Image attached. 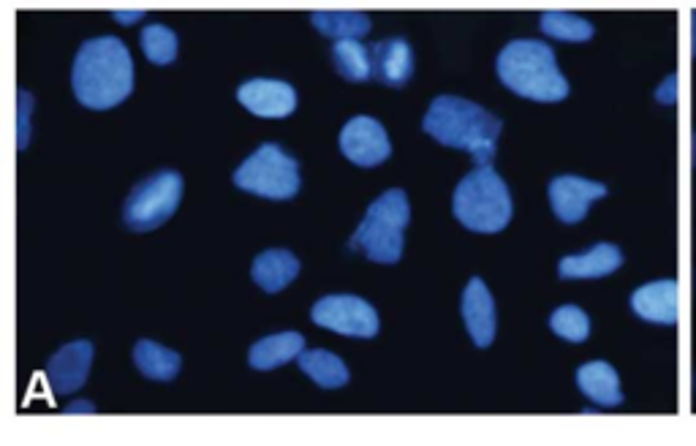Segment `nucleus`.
<instances>
[{
  "label": "nucleus",
  "instance_id": "obj_1",
  "mask_svg": "<svg viewBox=\"0 0 696 446\" xmlns=\"http://www.w3.org/2000/svg\"><path fill=\"white\" fill-rule=\"evenodd\" d=\"M71 88L87 109H112L123 104L134 90V60L126 44L115 36L85 41L71 68Z\"/></svg>",
  "mask_w": 696,
  "mask_h": 446
},
{
  "label": "nucleus",
  "instance_id": "obj_2",
  "mask_svg": "<svg viewBox=\"0 0 696 446\" xmlns=\"http://www.w3.org/2000/svg\"><path fill=\"white\" fill-rule=\"evenodd\" d=\"M422 128L435 142L471 153L476 166H490L498 150L503 123L476 101L457 96H438L427 109Z\"/></svg>",
  "mask_w": 696,
  "mask_h": 446
},
{
  "label": "nucleus",
  "instance_id": "obj_3",
  "mask_svg": "<svg viewBox=\"0 0 696 446\" xmlns=\"http://www.w3.org/2000/svg\"><path fill=\"white\" fill-rule=\"evenodd\" d=\"M498 79L522 98L555 104L569 96V82L558 68L555 52L544 41H509L498 55Z\"/></svg>",
  "mask_w": 696,
  "mask_h": 446
},
{
  "label": "nucleus",
  "instance_id": "obj_4",
  "mask_svg": "<svg viewBox=\"0 0 696 446\" xmlns=\"http://www.w3.org/2000/svg\"><path fill=\"white\" fill-rule=\"evenodd\" d=\"M452 210L465 229L495 234L512 221V196L493 166H476L455 188Z\"/></svg>",
  "mask_w": 696,
  "mask_h": 446
},
{
  "label": "nucleus",
  "instance_id": "obj_5",
  "mask_svg": "<svg viewBox=\"0 0 696 446\" xmlns=\"http://www.w3.org/2000/svg\"><path fill=\"white\" fill-rule=\"evenodd\" d=\"M411 221V204L406 191L392 188L368 207L365 221L359 223L348 251H362L370 262L397 264L403 256V232Z\"/></svg>",
  "mask_w": 696,
  "mask_h": 446
},
{
  "label": "nucleus",
  "instance_id": "obj_6",
  "mask_svg": "<svg viewBox=\"0 0 696 446\" xmlns=\"http://www.w3.org/2000/svg\"><path fill=\"white\" fill-rule=\"evenodd\" d=\"M234 185L248 194L286 202L300 191V164L281 145L267 142L234 172Z\"/></svg>",
  "mask_w": 696,
  "mask_h": 446
},
{
  "label": "nucleus",
  "instance_id": "obj_7",
  "mask_svg": "<svg viewBox=\"0 0 696 446\" xmlns=\"http://www.w3.org/2000/svg\"><path fill=\"white\" fill-rule=\"evenodd\" d=\"M180 199H183V177L172 169H161L131 191L123 221L134 232H153L177 213Z\"/></svg>",
  "mask_w": 696,
  "mask_h": 446
},
{
  "label": "nucleus",
  "instance_id": "obj_8",
  "mask_svg": "<svg viewBox=\"0 0 696 446\" xmlns=\"http://www.w3.org/2000/svg\"><path fill=\"white\" fill-rule=\"evenodd\" d=\"M313 324L324 330L348 335V338H376L378 335V313L368 300L354 297V294H329L321 297L313 311H310Z\"/></svg>",
  "mask_w": 696,
  "mask_h": 446
},
{
  "label": "nucleus",
  "instance_id": "obj_9",
  "mask_svg": "<svg viewBox=\"0 0 696 446\" xmlns=\"http://www.w3.org/2000/svg\"><path fill=\"white\" fill-rule=\"evenodd\" d=\"M340 150L343 156L357 166L384 164L392 153L387 128L368 115L351 117L340 131Z\"/></svg>",
  "mask_w": 696,
  "mask_h": 446
},
{
  "label": "nucleus",
  "instance_id": "obj_10",
  "mask_svg": "<svg viewBox=\"0 0 696 446\" xmlns=\"http://www.w3.org/2000/svg\"><path fill=\"white\" fill-rule=\"evenodd\" d=\"M547 191H550L552 213L563 223H580L588 215L590 204L607 196V185L585 180V177L563 175L555 177Z\"/></svg>",
  "mask_w": 696,
  "mask_h": 446
},
{
  "label": "nucleus",
  "instance_id": "obj_11",
  "mask_svg": "<svg viewBox=\"0 0 696 446\" xmlns=\"http://www.w3.org/2000/svg\"><path fill=\"white\" fill-rule=\"evenodd\" d=\"M90 362H93V343L90 340H74L58 354H52L47 365L49 387L55 395H71L85 387L90 376Z\"/></svg>",
  "mask_w": 696,
  "mask_h": 446
},
{
  "label": "nucleus",
  "instance_id": "obj_12",
  "mask_svg": "<svg viewBox=\"0 0 696 446\" xmlns=\"http://www.w3.org/2000/svg\"><path fill=\"white\" fill-rule=\"evenodd\" d=\"M237 101L256 117H289L297 109V93L281 79H251L240 85Z\"/></svg>",
  "mask_w": 696,
  "mask_h": 446
},
{
  "label": "nucleus",
  "instance_id": "obj_13",
  "mask_svg": "<svg viewBox=\"0 0 696 446\" xmlns=\"http://www.w3.org/2000/svg\"><path fill=\"white\" fill-rule=\"evenodd\" d=\"M631 311L648 324L672 327L680 319V286L675 278L650 281L631 294Z\"/></svg>",
  "mask_w": 696,
  "mask_h": 446
},
{
  "label": "nucleus",
  "instance_id": "obj_14",
  "mask_svg": "<svg viewBox=\"0 0 696 446\" xmlns=\"http://www.w3.org/2000/svg\"><path fill=\"white\" fill-rule=\"evenodd\" d=\"M373 79L389 88H403L414 77V49L406 39H387L370 44Z\"/></svg>",
  "mask_w": 696,
  "mask_h": 446
},
{
  "label": "nucleus",
  "instance_id": "obj_15",
  "mask_svg": "<svg viewBox=\"0 0 696 446\" xmlns=\"http://www.w3.org/2000/svg\"><path fill=\"white\" fill-rule=\"evenodd\" d=\"M463 321L468 332H471V340H474L479 349H487L495 340V300L490 289L484 286L482 278H471L468 286L463 291Z\"/></svg>",
  "mask_w": 696,
  "mask_h": 446
},
{
  "label": "nucleus",
  "instance_id": "obj_16",
  "mask_svg": "<svg viewBox=\"0 0 696 446\" xmlns=\"http://www.w3.org/2000/svg\"><path fill=\"white\" fill-rule=\"evenodd\" d=\"M623 264V251L612 243L593 245L590 251L580 256H563L558 264V275L563 281H593V278H607Z\"/></svg>",
  "mask_w": 696,
  "mask_h": 446
},
{
  "label": "nucleus",
  "instance_id": "obj_17",
  "mask_svg": "<svg viewBox=\"0 0 696 446\" xmlns=\"http://www.w3.org/2000/svg\"><path fill=\"white\" fill-rule=\"evenodd\" d=\"M577 387L582 395L590 398L596 406L615 408L623 403V389H620L618 370L609 362H585L577 370Z\"/></svg>",
  "mask_w": 696,
  "mask_h": 446
},
{
  "label": "nucleus",
  "instance_id": "obj_18",
  "mask_svg": "<svg viewBox=\"0 0 696 446\" xmlns=\"http://www.w3.org/2000/svg\"><path fill=\"white\" fill-rule=\"evenodd\" d=\"M251 275L261 289L275 294V291L286 289L300 275V259L286 248H270L253 259Z\"/></svg>",
  "mask_w": 696,
  "mask_h": 446
},
{
  "label": "nucleus",
  "instance_id": "obj_19",
  "mask_svg": "<svg viewBox=\"0 0 696 446\" xmlns=\"http://www.w3.org/2000/svg\"><path fill=\"white\" fill-rule=\"evenodd\" d=\"M302 351H305V338L300 332H278L256 340L248 351V362L256 370H272L297 359Z\"/></svg>",
  "mask_w": 696,
  "mask_h": 446
},
{
  "label": "nucleus",
  "instance_id": "obj_20",
  "mask_svg": "<svg viewBox=\"0 0 696 446\" xmlns=\"http://www.w3.org/2000/svg\"><path fill=\"white\" fill-rule=\"evenodd\" d=\"M134 365L142 376L155 381H172L180 373L183 359L174 349H166L153 340H139L134 346Z\"/></svg>",
  "mask_w": 696,
  "mask_h": 446
},
{
  "label": "nucleus",
  "instance_id": "obj_21",
  "mask_svg": "<svg viewBox=\"0 0 696 446\" xmlns=\"http://www.w3.org/2000/svg\"><path fill=\"white\" fill-rule=\"evenodd\" d=\"M297 362H300L302 373H305V376H310V379L316 381L319 387L338 389V387H346L348 384L346 362H343L338 354H332V351H327V349L302 351L300 357H297Z\"/></svg>",
  "mask_w": 696,
  "mask_h": 446
},
{
  "label": "nucleus",
  "instance_id": "obj_22",
  "mask_svg": "<svg viewBox=\"0 0 696 446\" xmlns=\"http://www.w3.org/2000/svg\"><path fill=\"white\" fill-rule=\"evenodd\" d=\"M313 25L335 41H359L370 33V17L362 11H313Z\"/></svg>",
  "mask_w": 696,
  "mask_h": 446
},
{
  "label": "nucleus",
  "instance_id": "obj_23",
  "mask_svg": "<svg viewBox=\"0 0 696 446\" xmlns=\"http://www.w3.org/2000/svg\"><path fill=\"white\" fill-rule=\"evenodd\" d=\"M332 63L338 74L348 82H365L373 79V63H370V47L359 41H335L332 47Z\"/></svg>",
  "mask_w": 696,
  "mask_h": 446
},
{
  "label": "nucleus",
  "instance_id": "obj_24",
  "mask_svg": "<svg viewBox=\"0 0 696 446\" xmlns=\"http://www.w3.org/2000/svg\"><path fill=\"white\" fill-rule=\"evenodd\" d=\"M542 30L558 41H588L593 39V25L569 11H544Z\"/></svg>",
  "mask_w": 696,
  "mask_h": 446
},
{
  "label": "nucleus",
  "instance_id": "obj_25",
  "mask_svg": "<svg viewBox=\"0 0 696 446\" xmlns=\"http://www.w3.org/2000/svg\"><path fill=\"white\" fill-rule=\"evenodd\" d=\"M550 327L558 338L569 340V343H585L590 335L588 313L577 308V305H561L550 316Z\"/></svg>",
  "mask_w": 696,
  "mask_h": 446
},
{
  "label": "nucleus",
  "instance_id": "obj_26",
  "mask_svg": "<svg viewBox=\"0 0 696 446\" xmlns=\"http://www.w3.org/2000/svg\"><path fill=\"white\" fill-rule=\"evenodd\" d=\"M142 49H145V58L150 63L166 66L177 58V36H174V30L164 28V25H150L142 30Z\"/></svg>",
  "mask_w": 696,
  "mask_h": 446
},
{
  "label": "nucleus",
  "instance_id": "obj_27",
  "mask_svg": "<svg viewBox=\"0 0 696 446\" xmlns=\"http://www.w3.org/2000/svg\"><path fill=\"white\" fill-rule=\"evenodd\" d=\"M30 107H33V98H30V93H25V90H20V131H17V145L20 147H28L30 142V126H28V117H30Z\"/></svg>",
  "mask_w": 696,
  "mask_h": 446
},
{
  "label": "nucleus",
  "instance_id": "obj_28",
  "mask_svg": "<svg viewBox=\"0 0 696 446\" xmlns=\"http://www.w3.org/2000/svg\"><path fill=\"white\" fill-rule=\"evenodd\" d=\"M677 93H680V79H677V74H669L656 88V101L664 107H672V104H677Z\"/></svg>",
  "mask_w": 696,
  "mask_h": 446
},
{
  "label": "nucleus",
  "instance_id": "obj_29",
  "mask_svg": "<svg viewBox=\"0 0 696 446\" xmlns=\"http://www.w3.org/2000/svg\"><path fill=\"white\" fill-rule=\"evenodd\" d=\"M145 17V11H115V20L123 22V25H131V22H139Z\"/></svg>",
  "mask_w": 696,
  "mask_h": 446
},
{
  "label": "nucleus",
  "instance_id": "obj_30",
  "mask_svg": "<svg viewBox=\"0 0 696 446\" xmlns=\"http://www.w3.org/2000/svg\"><path fill=\"white\" fill-rule=\"evenodd\" d=\"M68 414H79V411H87V414H93L96 411V406H90V403H77V406L66 408Z\"/></svg>",
  "mask_w": 696,
  "mask_h": 446
},
{
  "label": "nucleus",
  "instance_id": "obj_31",
  "mask_svg": "<svg viewBox=\"0 0 696 446\" xmlns=\"http://www.w3.org/2000/svg\"><path fill=\"white\" fill-rule=\"evenodd\" d=\"M691 52L696 55V11L691 14Z\"/></svg>",
  "mask_w": 696,
  "mask_h": 446
},
{
  "label": "nucleus",
  "instance_id": "obj_32",
  "mask_svg": "<svg viewBox=\"0 0 696 446\" xmlns=\"http://www.w3.org/2000/svg\"><path fill=\"white\" fill-rule=\"evenodd\" d=\"M691 156H694V166H696V131H694V142H691Z\"/></svg>",
  "mask_w": 696,
  "mask_h": 446
}]
</instances>
